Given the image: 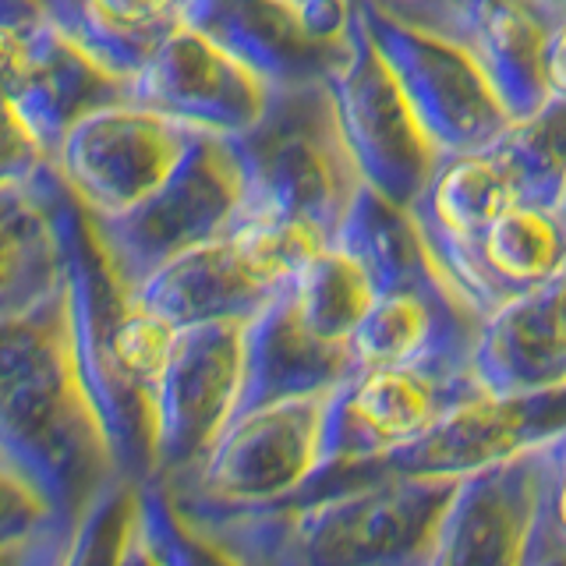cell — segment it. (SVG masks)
Returning <instances> with one entry per match:
<instances>
[{
	"label": "cell",
	"instance_id": "6da1fadb",
	"mask_svg": "<svg viewBox=\"0 0 566 566\" xmlns=\"http://www.w3.org/2000/svg\"><path fill=\"white\" fill-rule=\"evenodd\" d=\"M0 474L40 495L75 545L88 506L124 468L78 368L67 273L40 301L0 315Z\"/></svg>",
	"mask_w": 566,
	"mask_h": 566
},
{
	"label": "cell",
	"instance_id": "7a4b0ae2",
	"mask_svg": "<svg viewBox=\"0 0 566 566\" xmlns=\"http://www.w3.org/2000/svg\"><path fill=\"white\" fill-rule=\"evenodd\" d=\"M457 478L394 468L323 471L287 503L185 517L220 559L283 566H432Z\"/></svg>",
	"mask_w": 566,
	"mask_h": 566
},
{
	"label": "cell",
	"instance_id": "3957f363",
	"mask_svg": "<svg viewBox=\"0 0 566 566\" xmlns=\"http://www.w3.org/2000/svg\"><path fill=\"white\" fill-rule=\"evenodd\" d=\"M238 149L248 212L329 241L358 206L365 181L340 132L329 82L276 88Z\"/></svg>",
	"mask_w": 566,
	"mask_h": 566
},
{
	"label": "cell",
	"instance_id": "277c9868",
	"mask_svg": "<svg viewBox=\"0 0 566 566\" xmlns=\"http://www.w3.org/2000/svg\"><path fill=\"white\" fill-rule=\"evenodd\" d=\"M563 191L566 99H553L485 146L442 159L411 217L429 255L442 259L471 244L500 212L524 202H563Z\"/></svg>",
	"mask_w": 566,
	"mask_h": 566
},
{
	"label": "cell",
	"instance_id": "5b68a950",
	"mask_svg": "<svg viewBox=\"0 0 566 566\" xmlns=\"http://www.w3.org/2000/svg\"><path fill=\"white\" fill-rule=\"evenodd\" d=\"M323 244L326 241L308 238L305 230L252 217L244 209L227 234L174 255L132 287L128 297L164 315L177 329L199 323H252L291 287L301 265Z\"/></svg>",
	"mask_w": 566,
	"mask_h": 566
},
{
	"label": "cell",
	"instance_id": "8992f818",
	"mask_svg": "<svg viewBox=\"0 0 566 566\" xmlns=\"http://www.w3.org/2000/svg\"><path fill=\"white\" fill-rule=\"evenodd\" d=\"M329 397L270 400L238 415L202 464L170 485L177 513L209 517L287 503L323 471Z\"/></svg>",
	"mask_w": 566,
	"mask_h": 566
},
{
	"label": "cell",
	"instance_id": "52a82bcc",
	"mask_svg": "<svg viewBox=\"0 0 566 566\" xmlns=\"http://www.w3.org/2000/svg\"><path fill=\"white\" fill-rule=\"evenodd\" d=\"M248 209V185L230 138L202 135L170 181L114 220H88L117 287L128 294L195 244L227 234Z\"/></svg>",
	"mask_w": 566,
	"mask_h": 566
},
{
	"label": "cell",
	"instance_id": "ba28073f",
	"mask_svg": "<svg viewBox=\"0 0 566 566\" xmlns=\"http://www.w3.org/2000/svg\"><path fill=\"white\" fill-rule=\"evenodd\" d=\"M478 389L482 382L471 358L354 368L329 397L323 471L386 464L436 432L439 421Z\"/></svg>",
	"mask_w": 566,
	"mask_h": 566
},
{
	"label": "cell",
	"instance_id": "9c48e42d",
	"mask_svg": "<svg viewBox=\"0 0 566 566\" xmlns=\"http://www.w3.org/2000/svg\"><path fill=\"white\" fill-rule=\"evenodd\" d=\"M326 82L365 188L411 212L447 156L424 132L394 71L371 43L361 11L354 14L344 61Z\"/></svg>",
	"mask_w": 566,
	"mask_h": 566
},
{
	"label": "cell",
	"instance_id": "30bf717a",
	"mask_svg": "<svg viewBox=\"0 0 566 566\" xmlns=\"http://www.w3.org/2000/svg\"><path fill=\"white\" fill-rule=\"evenodd\" d=\"M202 132L135 99H114L71 124L53 167L88 220H114L164 188Z\"/></svg>",
	"mask_w": 566,
	"mask_h": 566
},
{
	"label": "cell",
	"instance_id": "8fae6325",
	"mask_svg": "<svg viewBox=\"0 0 566 566\" xmlns=\"http://www.w3.org/2000/svg\"><path fill=\"white\" fill-rule=\"evenodd\" d=\"M4 114L57 156L71 124L128 96V82L53 22L40 0H4Z\"/></svg>",
	"mask_w": 566,
	"mask_h": 566
},
{
	"label": "cell",
	"instance_id": "7c38bea8",
	"mask_svg": "<svg viewBox=\"0 0 566 566\" xmlns=\"http://www.w3.org/2000/svg\"><path fill=\"white\" fill-rule=\"evenodd\" d=\"M358 11L371 43L442 156L478 149L510 128L513 117L506 103L464 43L397 22L368 0H358Z\"/></svg>",
	"mask_w": 566,
	"mask_h": 566
},
{
	"label": "cell",
	"instance_id": "4fadbf2b",
	"mask_svg": "<svg viewBox=\"0 0 566 566\" xmlns=\"http://www.w3.org/2000/svg\"><path fill=\"white\" fill-rule=\"evenodd\" d=\"M248 376V323L177 329L156 403L153 474L167 485L188 478L234 421Z\"/></svg>",
	"mask_w": 566,
	"mask_h": 566
},
{
	"label": "cell",
	"instance_id": "5bb4252c",
	"mask_svg": "<svg viewBox=\"0 0 566 566\" xmlns=\"http://www.w3.org/2000/svg\"><path fill=\"white\" fill-rule=\"evenodd\" d=\"M128 99L202 135L238 138L255 128L273 88L206 32L181 22L128 78Z\"/></svg>",
	"mask_w": 566,
	"mask_h": 566
},
{
	"label": "cell",
	"instance_id": "9a60e30c",
	"mask_svg": "<svg viewBox=\"0 0 566 566\" xmlns=\"http://www.w3.org/2000/svg\"><path fill=\"white\" fill-rule=\"evenodd\" d=\"M542 506V453L527 447L468 474L442 513L432 566H527Z\"/></svg>",
	"mask_w": 566,
	"mask_h": 566
},
{
	"label": "cell",
	"instance_id": "2e32d148",
	"mask_svg": "<svg viewBox=\"0 0 566 566\" xmlns=\"http://www.w3.org/2000/svg\"><path fill=\"white\" fill-rule=\"evenodd\" d=\"M478 329L482 318L457 297L432 255H424L382 280L354 333V368L471 358Z\"/></svg>",
	"mask_w": 566,
	"mask_h": 566
},
{
	"label": "cell",
	"instance_id": "e0dca14e",
	"mask_svg": "<svg viewBox=\"0 0 566 566\" xmlns=\"http://www.w3.org/2000/svg\"><path fill=\"white\" fill-rule=\"evenodd\" d=\"M432 262L457 297L478 318H485L510 297L566 276V206H513L500 212L471 244Z\"/></svg>",
	"mask_w": 566,
	"mask_h": 566
},
{
	"label": "cell",
	"instance_id": "ac0fdd59",
	"mask_svg": "<svg viewBox=\"0 0 566 566\" xmlns=\"http://www.w3.org/2000/svg\"><path fill=\"white\" fill-rule=\"evenodd\" d=\"M185 22L255 71L273 93L326 82L350 40V29L347 35L318 32L291 0H191Z\"/></svg>",
	"mask_w": 566,
	"mask_h": 566
},
{
	"label": "cell",
	"instance_id": "d6986e66",
	"mask_svg": "<svg viewBox=\"0 0 566 566\" xmlns=\"http://www.w3.org/2000/svg\"><path fill=\"white\" fill-rule=\"evenodd\" d=\"M566 429V386L542 394L495 397L478 389L460 407L439 421V429L424 436L418 447L389 457L379 468L411 474H468L478 464L527 447Z\"/></svg>",
	"mask_w": 566,
	"mask_h": 566
},
{
	"label": "cell",
	"instance_id": "ffe728a7",
	"mask_svg": "<svg viewBox=\"0 0 566 566\" xmlns=\"http://www.w3.org/2000/svg\"><path fill=\"white\" fill-rule=\"evenodd\" d=\"M471 365L485 394L495 397L566 386V276L485 315Z\"/></svg>",
	"mask_w": 566,
	"mask_h": 566
},
{
	"label": "cell",
	"instance_id": "44dd1931",
	"mask_svg": "<svg viewBox=\"0 0 566 566\" xmlns=\"http://www.w3.org/2000/svg\"><path fill=\"white\" fill-rule=\"evenodd\" d=\"M350 371L354 350L318 336L287 287L248 323V376L238 415L270 400L333 394Z\"/></svg>",
	"mask_w": 566,
	"mask_h": 566
},
{
	"label": "cell",
	"instance_id": "7402d4cb",
	"mask_svg": "<svg viewBox=\"0 0 566 566\" xmlns=\"http://www.w3.org/2000/svg\"><path fill=\"white\" fill-rule=\"evenodd\" d=\"M559 14L545 0H482L474 14L468 50L485 67L513 120L535 117L553 103L545 61Z\"/></svg>",
	"mask_w": 566,
	"mask_h": 566
},
{
	"label": "cell",
	"instance_id": "603a6c76",
	"mask_svg": "<svg viewBox=\"0 0 566 566\" xmlns=\"http://www.w3.org/2000/svg\"><path fill=\"white\" fill-rule=\"evenodd\" d=\"M43 11L99 64L128 82L185 22L191 0H40Z\"/></svg>",
	"mask_w": 566,
	"mask_h": 566
},
{
	"label": "cell",
	"instance_id": "cb8c5ba5",
	"mask_svg": "<svg viewBox=\"0 0 566 566\" xmlns=\"http://www.w3.org/2000/svg\"><path fill=\"white\" fill-rule=\"evenodd\" d=\"M199 559H220V556L185 524L164 478L156 474L142 478L135 527L124 563H199Z\"/></svg>",
	"mask_w": 566,
	"mask_h": 566
},
{
	"label": "cell",
	"instance_id": "d4e9b609",
	"mask_svg": "<svg viewBox=\"0 0 566 566\" xmlns=\"http://www.w3.org/2000/svg\"><path fill=\"white\" fill-rule=\"evenodd\" d=\"M542 453V506L527 566L566 563V429L538 442Z\"/></svg>",
	"mask_w": 566,
	"mask_h": 566
},
{
	"label": "cell",
	"instance_id": "484cf974",
	"mask_svg": "<svg viewBox=\"0 0 566 566\" xmlns=\"http://www.w3.org/2000/svg\"><path fill=\"white\" fill-rule=\"evenodd\" d=\"M368 4L394 14L397 22L447 35V40L468 46V32L474 25V14L482 8V0H368Z\"/></svg>",
	"mask_w": 566,
	"mask_h": 566
},
{
	"label": "cell",
	"instance_id": "4316f807",
	"mask_svg": "<svg viewBox=\"0 0 566 566\" xmlns=\"http://www.w3.org/2000/svg\"><path fill=\"white\" fill-rule=\"evenodd\" d=\"M291 4L305 11L308 22L326 35H347L358 14V0H291Z\"/></svg>",
	"mask_w": 566,
	"mask_h": 566
},
{
	"label": "cell",
	"instance_id": "83f0119b",
	"mask_svg": "<svg viewBox=\"0 0 566 566\" xmlns=\"http://www.w3.org/2000/svg\"><path fill=\"white\" fill-rule=\"evenodd\" d=\"M548 88H553V99H566V11L559 14V22L553 29V40H548Z\"/></svg>",
	"mask_w": 566,
	"mask_h": 566
},
{
	"label": "cell",
	"instance_id": "f1b7e54d",
	"mask_svg": "<svg viewBox=\"0 0 566 566\" xmlns=\"http://www.w3.org/2000/svg\"><path fill=\"white\" fill-rule=\"evenodd\" d=\"M545 4H553L556 11H566V0H545Z\"/></svg>",
	"mask_w": 566,
	"mask_h": 566
},
{
	"label": "cell",
	"instance_id": "f546056e",
	"mask_svg": "<svg viewBox=\"0 0 566 566\" xmlns=\"http://www.w3.org/2000/svg\"><path fill=\"white\" fill-rule=\"evenodd\" d=\"M563 206H566V191H563Z\"/></svg>",
	"mask_w": 566,
	"mask_h": 566
}]
</instances>
